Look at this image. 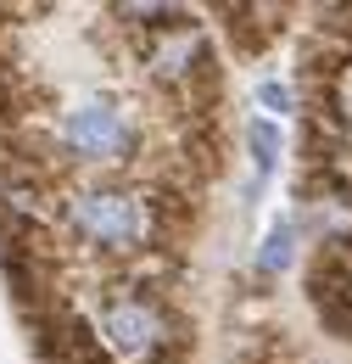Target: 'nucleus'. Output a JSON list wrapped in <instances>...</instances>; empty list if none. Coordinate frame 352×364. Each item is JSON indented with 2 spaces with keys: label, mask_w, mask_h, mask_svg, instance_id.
<instances>
[{
  "label": "nucleus",
  "mask_w": 352,
  "mask_h": 364,
  "mask_svg": "<svg viewBox=\"0 0 352 364\" xmlns=\"http://www.w3.org/2000/svg\"><path fill=\"white\" fill-rule=\"evenodd\" d=\"M297 235H302L297 219H274L268 235H263V247H258V274H285V269H291V258H297Z\"/></svg>",
  "instance_id": "nucleus-6"
},
{
  "label": "nucleus",
  "mask_w": 352,
  "mask_h": 364,
  "mask_svg": "<svg viewBox=\"0 0 352 364\" xmlns=\"http://www.w3.org/2000/svg\"><path fill=\"white\" fill-rule=\"evenodd\" d=\"M324 314H330V319H336V325H341V331L352 336V286L341 291V303H336V309H324Z\"/></svg>",
  "instance_id": "nucleus-8"
},
{
  "label": "nucleus",
  "mask_w": 352,
  "mask_h": 364,
  "mask_svg": "<svg viewBox=\"0 0 352 364\" xmlns=\"http://www.w3.org/2000/svg\"><path fill=\"white\" fill-rule=\"evenodd\" d=\"M89 331L95 342L123 364H174L185 353V325L168 309V297L145 280H123L106 286L101 303L89 309Z\"/></svg>",
  "instance_id": "nucleus-3"
},
{
  "label": "nucleus",
  "mask_w": 352,
  "mask_h": 364,
  "mask_svg": "<svg viewBox=\"0 0 352 364\" xmlns=\"http://www.w3.org/2000/svg\"><path fill=\"white\" fill-rule=\"evenodd\" d=\"M50 151L67 168H84L95 180H118L140 157V118L123 95L106 90L73 95L50 124Z\"/></svg>",
  "instance_id": "nucleus-2"
},
{
  "label": "nucleus",
  "mask_w": 352,
  "mask_h": 364,
  "mask_svg": "<svg viewBox=\"0 0 352 364\" xmlns=\"http://www.w3.org/2000/svg\"><path fill=\"white\" fill-rule=\"evenodd\" d=\"M56 230L89 258L134 264V258H151L168 241V208L145 185L84 180L56 196Z\"/></svg>",
  "instance_id": "nucleus-1"
},
{
  "label": "nucleus",
  "mask_w": 352,
  "mask_h": 364,
  "mask_svg": "<svg viewBox=\"0 0 352 364\" xmlns=\"http://www.w3.org/2000/svg\"><path fill=\"white\" fill-rule=\"evenodd\" d=\"M258 101H263L274 118H285V112H297V85H285V79H263V85H258Z\"/></svg>",
  "instance_id": "nucleus-7"
},
{
  "label": "nucleus",
  "mask_w": 352,
  "mask_h": 364,
  "mask_svg": "<svg viewBox=\"0 0 352 364\" xmlns=\"http://www.w3.org/2000/svg\"><path fill=\"white\" fill-rule=\"evenodd\" d=\"M246 151H252V191H263L280 168V151H285V135L274 118H246Z\"/></svg>",
  "instance_id": "nucleus-5"
},
{
  "label": "nucleus",
  "mask_w": 352,
  "mask_h": 364,
  "mask_svg": "<svg viewBox=\"0 0 352 364\" xmlns=\"http://www.w3.org/2000/svg\"><path fill=\"white\" fill-rule=\"evenodd\" d=\"M134 62H140V73L157 90H168V95H196L202 79H213V50H207V34H202V23L190 11L168 17L151 34H140L134 40Z\"/></svg>",
  "instance_id": "nucleus-4"
}]
</instances>
